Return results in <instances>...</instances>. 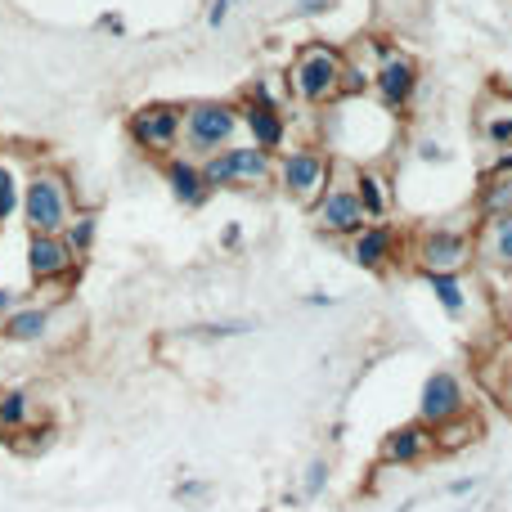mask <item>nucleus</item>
Wrapping results in <instances>:
<instances>
[{"label": "nucleus", "mask_w": 512, "mask_h": 512, "mask_svg": "<svg viewBox=\"0 0 512 512\" xmlns=\"http://www.w3.org/2000/svg\"><path fill=\"white\" fill-rule=\"evenodd\" d=\"M342 63L346 54L328 41H306L297 50V59L288 63V90L292 99L301 104L319 108V104H333L337 90H342Z\"/></svg>", "instance_id": "f257e3e1"}, {"label": "nucleus", "mask_w": 512, "mask_h": 512, "mask_svg": "<svg viewBox=\"0 0 512 512\" xmlns=\"http://www.w3.org/2000/svg\"><path fill=\"white\" fill-rule=\"evenodd\" d=\"M239 104L234 99H194L185 104V131H180V153L189 158H212V153L230 149L239 135Z\"/></svg>", "instance_id": "f03ea898"}, {"label": "nucleus", "mask_w": 512, "mask_h": 512, "mask_svg": "<svg viewBox=\"0 0 512 512\" xmlns=\"http://www.w3.org/2000/svg\"><path fill=\"white\" fill-rule=\"evenodd\" d=\"M18 212H23V225L32 234H63L72 221V212H77L68 176L54 167L32 171V176L23 180V203H18Z\"/></svg>", "instance_id": "7ed1b4c3"}, {"label": "nucleus", "mask_w": 512, "mask_h": 512, "mask_svg": "<svg viewBox=\"0 0 512 512\" xmlns=\"http://www.w3.org/2000/svg\"><path fill=\"white\" fill-rule=\"evenodd\" d=\"M418 270L463 274L477 265V225H427L409 243Z\"/></svg>", "instance_id": "20e7f679"}, {"label": "nucleus", "mask_w": 512, "mask_h": 512, "mask_svg": "<svg viewBox=\"0 0 512 512\" xmlns=\"http://www.w3.org/2000/svg\"><path fill=\"white\" fill-rule=\"evenodd\" d=\"M274 180H279V189L292 203L315 207L328 194V185H333V153L315 149V144L288 149L283 158H274Z\"/></svg>", "instance_id": "39448f33"}, {"label": "nucleus", "mask_w": 512, "mask_h": 512, "mask_svg": "<svg viewBox=\"0 0 512 512\" xmlns=\"http://www.w3.org/2000/svg\"><path fill=\"white\" fill-rule=\"evenodd\" d=\"M180 131H185V104H144L126 117V135L144 158H171L180 153Z\"/></svg>", "instance_id": "423d86ee"}, {"label": "nucleus", "mask_w": 512, "mask_h": 512, "mask_svg": "<svg viewBox=\"0 0 512 512\" xmlns=\"http://www.w3.org/2000/svg\"><path fill=\"white\" fill-rule=\"evenodd\" d=\"M203 176L212 189H256L274 180V153L256 144H230V149L203 158Z\"/></svg>", "instance_id": "0eeeda50"}, {"label": "nucleus", "mask_w": 512, "mask_h": 512, "mask_svg": "<svg viewBox=\"0 0 512 512\" xmlns=\"http://www.w3.org/2000/svg\"><path fill=\"white\" fill-rule=\"evenodd\" d=\"M472 414V396H468V382H463V373L454 369H432L423 378V387H418V423H427L432 432H441V427L459 423V418Z\"/></svg>", "instance_id": "6e6552de"}, {"label": "nucleus", "mask_w": 512, "mask_h": 512, "mask_svg": "<svg viewBox=\"0 0 512 512\" xmlns=\"http://www.w3.org/2000/svg\"><path fill=\"white\" fill-rule=\"evenodd\" d=\"M418 90H423V68H418L414 54L400 50L396 59L373 68V99H378V108L387 117H396V122H405V117L414 113Z\"/></svg>", "instance_id": "1a4fd4ad"}, {"label": "nucleus", "mask_w": 512, "mask_h": 512, "mask_svg": "<svg viewBox=\"0 0 512 512\" xmlns=\"http://www.w3.org/2000/svg\"><path fill=\"white\" fill-rule=\"evenodd\" d=\"M310 221H315V230L324 234V239L346 243V239H355V234L369 225V216H364L355 185H337V180H333V185H328V194L310 207Z\"/></svg>", "instance_id": "9d476101"}, {"label": "nucleus", "mask_w": 512, "mask_h": 512, "mask_svg": "<svg viewBox=\"0 0 512 512\" xmlns=\"http://www.w3.org/2000/svg\"><path fill=\"white\" fill-rule=\"evenodd\" d=\"M346 256H351V265H360L369 274H387L405 256V239L391 221H369L355 239H346Z\"/></svg>", "instance_id": "9b49d317"}, {"label": "nucleus", "mask_w": 512, "mask_h": 512, "mask_svg": "<svg viewBox=\"0 0 512 512\" xmlns=\"http://www.w3.org/2000/svg\"><path fill=\"white\" fill-rule=\"evenodd\" d=\"M239 122L248 126L252 144L265 153H279L288 144V117H283V104L279 99H265V95H243L239 99Z\"/></svg>", "instance_id": "f8f14e48"}, {"label": "nucleus", "mask_w": 512, "mask_h": 512, "mask_svg": "<svg viewBox=\"0 0 512 512\" xmlns=\"http://www.w3.org/2000/svg\"><path fill=\"white\" fill-rule=\"evenodd\" d=\"M436 454V432L427 423H400L378 441V463L382 468H414V463Z\"/></svg>", "instance_id": "ddd939ff"}, {"label": "nucleus", "mask_w": 512, "mask_h": 512, "mask_svg": "<svg viewBox=\"0 0 512 512\" xmlns=\"http://www.w3.org/2000/svg\"><path fill=\"white\" fill-rule=\"evenodd\" d=\"M27 274L32 283H54V279H77L81 261L63 243V234H32L27 239Z\"/></svg>", "instance_id": "4468645a"}, {"label": "nucleus", "mask_w": 512, "mask_h": 512, "mask_svg": "<svg viewBox=\"0 0 512 512\" xmlns=\"http://www.w3.org/2000/svg\"><path fill=\"white\" fill-rule=\"evenodd\" d=\"M162 180H167L171 198H176L180 207H203L207 198L216 194L203 176V162L189 158V153H171V158H162Z\"/></svg>", "instance_id": "2eb2a0df"}, {"label": "nucleus", "mask_w": 512, "mask_h": 512, "mask_svg": "<svg viewBox=\"0 0 512 512\" xmlns=\"http://www.w3.org/2000/svg\"><path fill=\"white\" fill-rule=\"evenodd\" d=\"M472 225H477V265H486L490 274H512V212Z\"/></svg>", "instance_id": "dca6fc26"}, {"label": "nucleus", "mask_w": 512, "mask_h": 512, "mask_svg": "<svg viewBox=\"0 0 512 512\" xmlns=\"http://www.w3.org/2000/svg\"><path fill=\"white\" fill-rule=\"evenodd\" d=\"M351 185L360 194V207L369 221H391V207H396V194H391V180L382 176L378 167H355Z\"/></svg>", "instance_id": "f3484780"}, {"label": "nucleus", "mask_w": 512, "mask_h": 512, "mask_svg": "<svg viewBox=\"0 0 512 512\" xmlns=\"http://www.w3.org/2000/svg\"><path fill=\"white\" fill-rule=\"evenodd\" d=\"M512 212V176H481L472 189V221Z\"/></svg>", "instance_id": "a211bd4d"}, {"label": "nucleus", "mask_w": 512, "mask_h": 512, "mask_svg": "<svg viewBox=\"0 0 512 512\" xmlns=\"http://www.w3.org/2000/svg\"><path fill=\"white\" fill-rule=\"evenodd\" d=\"M418 279L432 288L436 306L445 310L450 319H463L468 315V283H463V274H441V270H418Z\"/></svg>", "instance_id": "6ab92c4d"}, {"label": "nucleus", "mask_w": 512, "mask_h": 512, "mask_svg": "<svg viewBox=\"0 0 512 512\" xmlns=\"http://www.w3.org/2000/svg\"><path fill=\"white\" fill-rule=\"evenodd\" d=\"M477 135L481 144L490 149V158L495 153H508L512 149V104H486L477 113Z\"/></svg>", "instance_id": "aec40b11"}, {"label": "nucleus", "mask_w": 512, "mask_h": 512, "mask_svg": "<svg viewBox=\"0 0 512 512\" xmlns=\"http://www.w3.org/2000/svg\"><path fill=\"white\" fill-rule=\"evenodd\" d=\"M0 333H5L9 342H41V337L50 333V310L45 306H14L5 315V324H0Z\"/></svg>", "instance_id": "412c9836"}, {"label": "nucleus", "mask_w": 512, "mask_h": 512, "mask_svg": "<svg viewBox=\"0 0 512 512\" xmlns=\"http://www.w3.org/2000/svg\"><path fill=\"white\" fill-rule=\"evenodd\" d=\"M32 423V396L23 387L0 391V432H23Z\"/></svg>", "instance_id": "4be33fe9"}, {"label": "nucleus", "mask_w": 512, "mask_h": 512, "mask_svg": "<svg viewBox=\"0 0 512 512\" xmlns=\"http://www.w3.org/2000/svg\"><path fill=\"white\" fill-rule=\"evenodd\" d=\"M95 234H99V216L95 212H72L68 230H63V243L72 248L77 261H86L90 248H95Z\"/></svg>", "instance_id": "5701e85b"}, {"label": "nucleus", "mask_w": 512, "mask_h": 512, "mask_svg": "<svg viewBox=\"0 0 512 512\" xmlns=\"http://www.w3.org/2000/svg\"><path fill=\"white\" fill-rule=\"evenodd\" d=\"M364 95H373V63L346 59L342 63V90H337V99H364Z\"/></svg>", "instance_id": "b1692460"}, {"label": "nucleus", "mask_w": 512, "mask_h": 512, "mask_svg": "<svg viewBox=\"0 0 512 512\" xmlns=\"http://www.w3.org/2000/svg\"><path fill=\"white\" fill-rule=\"evenodd\" d=\"M18 203H23V180L14 176V167H9V162H0V225L18 212Z\"/></svg>", "instance_id": "393cba45"}, {"label": "nucleus", "mask_w": 512, "mask_h": 512, "mask_svg": "<svg viewBox=\"0 0 512 512\" xmlns=\"http://www.w3.org/2000/svg\"><path fill=\"white\" fill-rule=\"evenodd\" d=\"M378 14L387 27H405L423 14V0H378Z\"/></svg>", "instance_id": "a878e982"}, {"label": "nucleus", "mask_w": 512, "mask_h": 512, "mask_svg": "<svg viewBox=\"0 0 512 512\" xmlns=\"http://www.w3.org/2000/svg\"><path fill=\"white\" fill-rule=\"evenodd\" d=\"M256 333V319H221V324H198L194 337H207V342H221V337H248Z\"/></svg>", "instance_id": "bb28decb"}, {"label": "nucleus", "mask_w": 512, "mask_h": 512, "mask_svg": "<svg viewBox=\"0 0 512 512\" xmlns=\"http://www.w3.org/2000/svg\"><path fill=\"white\" fill-rule=\"evenodd\" d=\"M328 477H333L328 459H310L306 472H301V495H306V499H319V495L328 490Z\"/></svg>", "instance_id": "cd10ccee"}, {"label": "nucleus", "mask_w": 512, "mask_h": 512, "mask_svg": "<svg viewBox=\"0 0 512 512\" xmlns=\"http://www.w3.org/2000/svg\"><path fill=\"white\" fill-rule=\"evenodd\" d=\"M364 50H369L373 68H378V63L396 59V54H400V41H396V36H391V32H378V36H369V41H364Z\"/></svg>", "instance_id": "c85d7f7f"}, {"label": "nucleus", "mask_w": 512, "mask_h": 512, "mask_svg": "<svg viewBox=\"0 0 512 512\" xmlns=\"http://www.w3.org/2000/svg\"><path fill=\"white\" fill-rule=\"evenodd\" d=\"M477 486H481L477 477H459V481H445V486L436 490V495H445V499H468Z\"/></svg>", "instance_id": "c756f323"}, {"label": "nucleus", "mask_w": 512, "mask_h": 512, "mask_svg": "<svg viewBox=\"0 0 512 512\" xmlns=\"http://www.w3.org/2000/svg\"><path fill=\"white\" fill-rule=\"evenodd\" d=\"M418 158L423 162H432V167H445V162H450V153H445V144H436V140H418Z\"/></svg>", "instance_id": "7c9ffc66"}, {"label": "nucleus", "mask_w": 512, "mask_h": 512, "mask_svg": "<svg viewBox=\"0 0 512 512\" xmlns=\"http://www.w3.org/2000/svg\"><path fill=\"white\" fill-rule=\"evenodd\" d=\"M176 495L180 499H207V495H212V486H207V481H180Z\"/></svg>", "instance_id": "2f4dec72"}, {"label": "nucleus", "mask_w": 512, "mask_h": 512, "mask_svg": "<svg viewBox=\"0 0 512 512\" xmlns=\"http://www.w3.org/2000/svg\"><path fill=\"white\" fill-rule=\"evenodd\" d=\"M230 9H234V0H212V9H207V27H225Z\"/></svg>", "instance_id": "473e14b6"}, {"label": "nucleus", "mask_w": 512, "mask_h": 512, "mask_svg": "<svg viewBox=\"0 0 512 512\" xmlns=\"http://www.w3.org/2000/svg\"><path fill=\"white\" fill-rule=\"evenodd\" d=\"M337 0H297V14L301 18H315V14H328Z\"/></svg>", "instance_id": "72a5a7b5"}, {"label": "nucleus", "mask_w": 512, "mask_h": 512, "mask_svg": "<svg viewBox=\"0 0 512 512\" xmlns=\"http://www.w3.org/2000/svg\"><path fill=\"white\" fill-rule=\"evenodd\" d=\"M486 176H512V149L508 153H495V158L486 162Z\"/></svg>", "instance_id": "f704fd0d"}, {"label": "nucleus", "mask_w": 512, "mask_h": 512, "mask_svg": "<svg viewBox=\"0 0 512 512\" xmlns=\"http://www.w3.org/2000/svg\"><path fill=\"white\" fill-rule=\"evenodd\" d=\"M239 243H243V225H225V230H221V248L234 252Z\"/></svg>", "instance_id": "c9c22d12"}, {"label": "nucleus", "mask_w": 512, "mask_h": 512, "mask_svg": "<svg viewBox=\"0 0 512 512\" xmlns=\"http://www.w3.org/2000/svg\"><path fill=\"white\" fill-rule=\"evenodd\" d=\"M306 306H337V297H328V292H310V297H301Z\"/></svg>", "instance_id": "e433bc0d"}, {"label": "nucleus", "mask_w": 512, "mask_h": 512, "mask_svg": "<svg viewBox=\"0 0 512 512\" xmlns=\"http://www.w3.org/2000/svg\"><path fill=\"white\" fill-rule=\"evenodd\" d=\"M14 301H18L14 288H0V315H9V310H14Z\"/></svg>", "instance_id": "4c0bfd02"}, {"label": "nucleus", "mask_w": 512, "mask_h": 512, "mask_svg": "<svg viewBox=\"0 0 512 512\" xmlns=\"http://www.w3.org/2000/svg\"><path fill=\"white\" fill-rule=\"evenodd\" d=\"M499 396H504V405L512 409V369H508V378H504V387H499Z\"/></svg>", "instance_id": "58836bf2"}, {"label": "nucleus", "mask_w": 512, "mask_h": 512, "mask_svg": "<svg viewBox=\"0 0 512 512\" xmlns=\"http://www.w3.org/2000/svg\"><path fill=\"white\" fill-rule=\"evenodd\" d=\"M508 328H512V310H508Z\"/></svg>", "instance_id": "ea45409f"}]
</instances>
